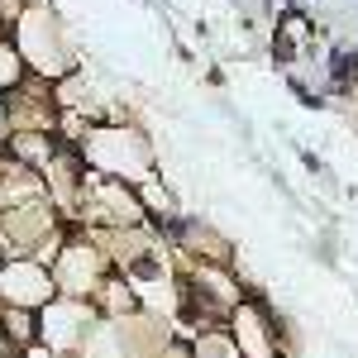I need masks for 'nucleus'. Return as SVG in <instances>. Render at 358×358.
I'll return each instance as SVG.
<instances>
[{
  "label": "nucleus",
  "instance_id": "obj_1",
  "mask_svg": "<svg viewBox=\"0 0 358 358\" xmlns=\"http://www.w3.org/2000/svg\"><path fill=\"white\" fill-rule=\"evenodd\" d=\"M5 38L15 43V53L24 57V72L38 77V82L57 86L62 77H72L82 67V48L72 38L67 20L57 15L53 0H34L24 5L10 24H5Z\"/></svg>",
  "mask_w": 358,
  "mask_h": 358
},
{
  "label": "nucleus",
  "instance_id": "obj_2",
  "mask_svg": "<svg viewBox=\"0 0 358 358\" xmlns=\"http://www.w3.org/2000/svg\"><path fill=\"white\" fill-rule=\"evenodd\" d=\"M67 148H77V158H82L86 172L110 177V182H124V187H134V192L143 187V182L158 177V148H153V138L143 134L134 120H101V124H86L82 138L67 143Z\"/></svg>",
  "mask_w": 358,
  "mask_h": 358
},
{
  "label": "nucleus",
  "instance_id": "obj_3",
  "mask_svg": "<svg viewBox=\"0 0 358 358\" xmlns=\"http://www.w3.org/2000/svg\"><path fill=\"white\" fill-rule=\"evenodd\" d=\"M110 258L101 253V244L91 239V229H67L57 253L48 258V277H53L57 296H72V301H96V292L106 287L110 277Z\"/></svg>",
  "mask_w": 358,
  "mask_h": 358
},
{
  "label": "nucleus",
  "instance_id": "obj_4",
  "mask_svg": "<svg viewBox=\"0 0 358 358\" xmlns=\"http://www.w3.org/2000/svg\"><path fill=\"white\" fill-rule=\"evenodd\" d=\"M34 344L38 349H48V354H82V344L91 339V330L101 325V310L91 301H72V296H53V301L43 306L38 315H34Z\"/></svg>",
  "mask_w": 358,
  "mask_h": 358
},
{
  "label": "nucleus",
  "instance_id": "obj_5",
  "mask_svg": "<svg viewBox=\"0 0 358 358\" xmlns=\"http://www.w3.org/2000/svg\"><path fill=\"white\" fill-rule=\"evenodd\" d=\"M224 334L229 344L239 349V358H282L287 354V339H282V320L268 301L258 296H244L224 315Z\"/></svg>",
  "mask_w": 358,
  "mask_h": 358
},
{
  "label": "nucleus",
  "instance_id": "obj_6",
  "mask_svg": "<svg viewBox=\"0 0 358 358\" xmlns=\"http://www.w3.org/2000/svg\"><path fill=\"white\" fill-rule=\"evenodd\" d=\"M53 296L57 292H53V277H48V263H38V258H5L0 263V310L38 315Z\"/></svg>",
  "mask_w": 358,
  "mask_h": 358
},
{
  "label": "nucleus",
  "instance_id": "obj_7",
  "mask_svg": "<svg viewBox=\"0 0 358 358\" xmlns=\"http://www.w3.org/2000/svg\"><path fill=\"white\" fill-rule=\"evenodd\" d=\"M5 120H10V134H53L57 129V101L53 86L29 77L24 86H15L5 96Z\"/></svg>",
  "mask_w": 358,
  "mask_h": 358
},
{
  "label": "nucleus",
  "instance_id": "obj_8",
  "mask_svg": "<svg viewBox=\"0 0 358 358\" xmlns=\"http://www.w3.org/2000/svg\"><path fill=\"white\" fill-rule=\"evenodd\" d=\"M57 148H62L57 134H10L5 138V158L20 163V167H29V172H38V177H43V167L53 163Z\"/></svg>",
  "mask_w": 358,
  "mask_h": 358
},
{
  "label": "nucleus",
  "instance_id": "obj_9",
  "mask_svg": "<svg viewBox=\"0 0 358 358\" xmlns=\"http://www.w3.org/2000/svg\"><path fill=\"white\" fill-rule=\"evenodd\" d=\"M187 349H192V358H239V349L229 344V334H224V325H210V330H196L192 339H187Z\"/></svg>",
  "mask_w": 358,
  "mask_h": 358
},
{
  "label": "nucleus",
  "instance_id": "obj_10",
  "mask_svg": "<svg viewBox=\"0 0 358 358\" xmlns=\"http://www.w3.org/2000/svg\"><path fill=\"white\" fill-rule=\"evenodd\" d=\"M0 330H5V344L20 354V349L34 344L38 325H34V315H29V310H0Z\"/></svg>",
  "mask_w": 358,
  "mask_h": 358
},
{
  "label": "nucleus",
  "instance_id": "obj_11",
  "mask_svg": "<svg viewBox=\"0 0 358 358\" xmlns=\"http://www.w3.org/2000/svg\"><path fill=\"white\" fill-rule=\"evenodd\" d=\"M29 72H24V57L15 53V43L0 34V96H10L15 86H24Z\"/></svg>",
  "mask_w": 358,
  "mask_h": 358
},
{
  "label": "nucleus",
  "instance_id": "obj_12",
  "mask_svg": "<svg viewBox=\"0 0 358 358\" xmlns=\"http://www.w3.org/2000/svg\"><path fill=\"white\" fill-rule=\"evenodd\" d=\"M15 358H72V354H48V349H38V344H29V349H20Z\"/></svg>",
  "mask_w": 358,
  "mask_h": 358
},
{
  "label": "nucleus",
  "instance_id": "obj_13",
  "mask_svg": "<svg viewBox=\"0 0 358 358\" xmlns=\"http://www.w3.org/2000/svg\"><path fill=\"white\" fill-rule=\"evenodd\" d=\"M10 138V120H5V96H0V143Z\"/></svg>",
  "mask_w": 358,
  "mask_h": 358
},
{
  "label": "nucleus",
  "instance_id": "obj_14",
  "mask_svg": "<svg viewBox=\"0 0 358 358\" xmlns=\"http://www.w3.org/2000/svg\"><path fill=\"white\" fill-rule=\"evenodd\" d=\"M0 358H15V349L5 344V330H0Z\"/></svg>",
  "mask_w": 358,
  "mask_h": 358
},
{
  "label": "nucleus",
  "instance_id": "obj_15",
  "mask_svg": "<svg viewBox=\"0 0 358 358\" xmlns=\"http://www.w3.org/2000/svg\"><path fill=\"white\" fill-rule=\"evenodd\" d=\"M0 167H5V143H0Z\"/></svg>",
  "mask_w": 358,
  "mask_h": 358
},
{
  "label": "nucleus",
  "instance_id": "obj_16",
  "mask_svg": "<svg viewBox=\"0 0 358 358\" xmlns=\"http://www.w3.org/2000/svg\"><path fill=\"white\" fill-rule=\"evenodd\" d=\"M0 34H5V20H0Z\"/></svg>",
  "mask_w": 358,
  "mask_h": 358
},
{
  "label": "nucleus",
  "instance_id": "obj_17",
  "mask_svg": "<svg viewBox=\"0 0 358 358\" xmlns=\"http://www.w3.org/2000/svg\"><path fill=\"white\" fill-rule=\"evenodd\" d=\"M282 358H292V354H282Z\"/></svg>",
  "mask_w": 358,
  "mask_h": 358
},
{
  "label": "nucleus",
  "instance_id": "obj_18",
  "mask_svg": "<svg viewBox=\"0 0 358 358\" xmlns=\"http://www.w3.org/2000/svg\"><path fill=\"white\" fill-rule=\"evenodd\" d=\"M0 263H5V258H0Z\"/></svg>",
  "mask_w": 358,
  "mask_h": 358
}]
</instances>
